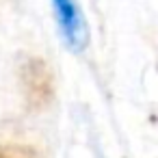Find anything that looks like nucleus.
<instances>
[{
	"instance_id": "nucleus-1",
	"label": "nucleus",
	"mask_w": 158,
	"mask_h": 158,
	"mask_svg": "<svg viewBox=\"0 0 158 158\" xmlns=\"http://www.w3.org/2000/svg\"><path fill=\"white\" fill-rule=\"evenodd\" d=\"M50 7L67 48L74 52H82L89 44V26L78 0H50Z\"/></svg>"
}]
</instances>
